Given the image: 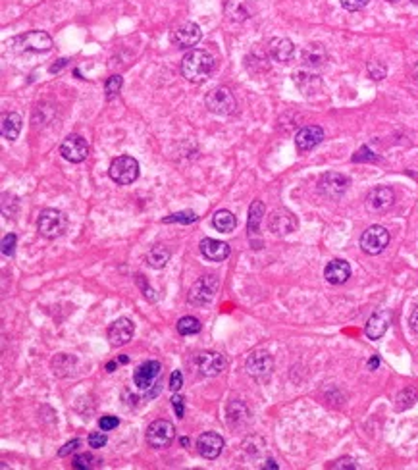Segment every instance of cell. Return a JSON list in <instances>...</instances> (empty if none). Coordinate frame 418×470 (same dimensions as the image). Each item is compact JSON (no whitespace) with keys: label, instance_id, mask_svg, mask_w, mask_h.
<instances>
[{"label":"cell","instance_id":"681fc988","mask_svg":"<svg viewBox=\"0 0 418 470\" xmlns=\"http://www.w3.org/2000/svg\"><path fill=\"white\" fill-rule=\"evenodd\" d=\"M66 62H67V60H60V64H58V66H56V64H54V66L51 68V72H52V74H54V72H58V70H60V68H62V66H66Z\"/></svg>","mask_w":418,"mask_h":470},{"label":"cell","instance_id":"30bf717a","mask_svg":"<svg viewBox=\"0 0 418 470\" xmlns=\"http://www.w3.org/2000/svg\"><path fill=\"white\" fill-rule=\"evenodd\" d=\"M247 372L255 379H266L274 372V359L268 351H255L247 359Z\"/></svg>","mask_w":418,"mask_h":470},{"label":"cell","instance_id":"ba28073f","mask_svg":"<svg viewBox=\"0 0 418 470\" xmlns=\"http://www.w3.org/2000/svg\"><path fill=\"white\" fill-rule=\"evenodd\" d=\"M60 155L72 164H79L89 157V145L81 135H67L60 145Z\"/></svg>","mask_w":418,"mask_h":470},{"label":"cell","instance_id":"bcb514c9","mask_svg":"<svg viewBox=\"0 0 418 470\" xmlns=\"http://www.w3.org/2000/svg\"><path fill=\"white\" fill-rule=\"evenodd\" d=\"M172 405H174V411L179 418H184V397L174 395L172 397Z\"/></svg>","mask_w":418,"mask_h":470},{"label":"cell","instance_id":"ac0fdd59","mask_svg":"<svg viewBox=\"0 0 418 470\" xmlns=\"http://www.w3.org/2000/svg\"><path fill=\"white\" fill-rule=\"evenodd\" d=\"M322 141H324V130L320 125H307V127L299 130V133L295 135V145H297V149L301 152L312 150Z\"/></svg>","mask_w":418,"mask_h":470},{"label":"cell","instance_id":"836d02e7","mask_svg":"<svg viewBox=\"0 0 418 470\" xmlns=\"http://www.w3.org/2000/svg\"><path fill=\"white\" fill-rule=\"evenodd\" d=\"M122 85H124V79H122V75H110L106 83H104V93H106V99L112 100L116 97L120 89H122Z\"/></svg>","mask_w":418,"mask_h":470},{"label":"cell","instance_id":"44dd1931","mask_svg":"<svg viewBox=\"0 0 418 470\" xmlns=\"http://www.w3.org/2000/svg\"><path fill=\"white\" fill-rule=\"evenodd\" d=\"M324 278L332 285H341V283H345L351 278V266L343 258H335L332 263H328L326 270H324Z\"/></svg>","mask_w":418,"mask_h":470},{"label":"cell","instance_id":"ab89813d","mask_svg":"<svg viewBox=\"0 0 418 470\" xmlns=\"http://www.w3.org/2000/svg\"><path fill=\"white\" fill-rule=\"evenodd\" d=\"M341 2V6L345 10H349V12H359L367 6L370 0H339Z\"/></svg>","mask_w":418,"mask_h":470},{"label":"cell","instance_id":"603a6c76","mask_svg":"<svg viewBox=\"0 0 418 470\" xmlns=\"http://www.w3.org/2000/svg\"><path fill=\"white\" fill-rule=\"evenodd\" d=\"M226 421L232 428H243L247 422L251 421V413H249L247 405L243 403V401H237V399L232 401V403H227Z\"/></svg>","mask_w":418,"mask_h":470},{"label":"cell","instance_id":"e575fe53","mask_svg":"<svg viewBox=\"0 0 418 470\" xmlns=\"http://www.w3.org/2000/svg\"><path fill=\"white\" fill-rule=\"evenodd\" d=\"M99 462L101 461H99L97 457H93L91 453H79L76 459H74V469L89 470V469H93V467H97Z\"/></svg>","mask_w":418,"mask_h":470},{"label":"cell","instance_id":"d590c367","mask_svg":"<svg viewBox=\"0 0 418 470\" xmlns=\"http://www.w3.org/2000/svg\"><path fill=\"white\" fill-rule=\"evenodd\" d=\"M197 220V214L193 210H182V212H176V214L168 216L162 222L164 224H193Z\"/></svg>","mask_w":418,"mask_h":470},{"label":"cell","instance_id":"5b68a950","mask_svg":"<svg viewBox=\"0 0 418 470\" xmlns=\"http://www.w3.org/2000/svg\"><path fill=\"white\" fill-rule=\"evenodd\" d=\"M204 104L209 108V112L218 116L234 114L235 108H237L235 97L232 95L230 89H226V87H216V89H212V91L207 95Z\"/></svg>","mask_w":418,"mask_h":470},{"label":"cell","instance_id":"7c38bea8","mask_svg":"<svg viewBox=\"0 0 418 470\" xmlns=\"http://www.w3.org/2000/svg\"><path fill=\"white\" fill-rule=\"evenodd\" d=\"M195 364L201 372L202 376H218L222 374L224 368H226V359L222 353H216V351H204V353H199L197 359H195Z\"/></svg>","mask_w":418,"mask_h":470},{"label":"cell","instance_id":"8992f818","mask_svg":"<svg viewBox=\"0 0 418 470\" xmlns=\"http://www.w3.org/2000/svg\"><path fill=\"white\" fill-rule=\"evenodd\" d=\"M176 437V428L170 421H154L147 428V444L152 449H166Z\"/></svg>","mask_w":418,"mask_h":470},{"label":"cell","instance_id":"2e32d148","mask_svg":"<svg viewBox=\"0 0 418 470\" xmlns=\"http://www.w3.org/2000/svg\"><path fill=\"white\" fill-rule=\"evenodd\" d=\"M395 203V193L392 187H374L367 195V207L370 212H385Z\"/></svg>","mask_w":418,"mask_h":470},{"label":"cell","instance_id":"f6af8a7d","mask_svg":"<svg viewBox=\"0 0 418 470\" xmlns=\"http://www.w3.org/2000/svg\"><path fill=\"white\" fill-rule=\"evenodd\" d=\"M409 328H410V331H412V336L418 338V305L415 306V308H412V313H410Z\"/></svg>","mask_w":418,"mask_h":470},{"label":"cell","instance_id":"c3c4849f","mask_svg":"<svg viewBox=\"0 0 418 470\" xmlns=\"http://www.w3.org/2000/svg\"><path fill=\"white\" fill-rule=\"evenodd\" d=\"M268 464H264V469H272V470H278L280 469V467H278V462L276 461H272V459H270V461H266Z\"/></svg>","mask_w":418,"mask_h":470},{"label":"cell","instance_id":"7dc6e473","mask_svg":"<svg viewBox=\"0 0 418 470\" xmlns=\"http://www.w3.org/2000/svg\"><path fill=\"white\" fill-rule=\"evenodd\" d=\"M378 364H380V359H378V357H372L370 363H368V368H370V370H376Z\"/></svg>","mask_w":418,"mask_h":470},{"label":"cell","instance_id":"f546056e","mask_svg":"<svg viewBox=\"0 0 418 470\" xmlns=\"http://www.w3.org/2000/svg\"><path fill=\"white\" fill-rule=\"evenodd\" d=\"M168 260H170V251H168V247H164V245H154V247H151V251L147 253V263H149L151 268H156V270L164 268L168 264Z\"/></svg>","mask_w":418,"mask_h":470},{"label":"cell","instance_id":"cb8c5ba5","mask_svg":"<svg viewBox=\"0 0 418 470\" xmlns=\"http://www.w3.org/2000/svg\"><path fill=\"white\" fill-rule=\"evenodd\" d=\"M328 62L326 49L322 45H316V42H310L309 47L303 49V64L307 68H312V70H318L322 68Z\"/></svg>","mask_w":418,"mask_h":470},{"label":"cell","instance_id":"d6986e66","mask_svg":"<svg viewBox=\"0 0 418 470\" xmlns=\"http://www.w3.org/2000/svg\"><path fill=\"white\" fill-rule=\"evenodd\" d=\"M160 363L159 361H147L143 363L137 370L134 372V384L139 389H151L154 386V382L160 374Z\"/></svg>","mask_w":418,"mask_h":470},{"label":"cell","instance_id":"5bb4252c","mask_svg":"<svg viewBox=\"0 0 418 470\" xmlns=\"http://www.w3.org/2000/svg\"><path fill=\"white\" fill-rule=\"evenodd\" d=\"M16 42L22 47V50H29V52H47L52 49L51 35L45 31H27L26 35H19Z\"/></svg>","mask_w":418,"mask_h":470},{"label":"cell","instance_id":"6da1fadb","mask_svg":"<svg viewBox=\"0 0 418 470\" xmlns=\"http://www.w3.org/2000/svg\"><path fill=\"white\" fill-rule=\"evenodd\" d=\"M214 56L202 49H191L182 60V75L189 83H204L214 74Z\"/></svg>","mask_w":418,"mask_h":470},{"label":"cell","instance_id":"74e56055","mask_svg":"<svg viewBox=\"0 0 418 470\" xmlns=\"http://www.w3.org/2000/svg\"><path fill=\"white\" fill-rule=\"evenodd\" d=\"M16 243H17L16 235H14V233H8V235L2 240V253L6 256H14V253H16Z\"/></svg>","mask_w":418,"mask_h":470},{"label":"cell","instance_id":"3957f363","mask_svg":"<svg viewBox=\"0 0 418 470\" xmlns=\"http://www.w3.org/2000/svg\"><path fill=\"white\" fill-rule=\"evenodd\" d=\"M108 173L112 182H116L118 185H129L139 178V162L134 157H127V155L118 157L112 160Z\"/></svg>","mask_w":418,"mask_h":470},{"label":"cell","instance_id":"7402d4cb","mask_svg":"<svg viewBox=\"0 0 418 470\" xmlns=\"http://www.w3.org/2000/svg\"><path fill=\"white\" fill-rule=\"evenodd\" d=\"M199 249H201V253L204 258L214 260V263H222V260H226L227 256H230V253H232V249H230L227 243H224V241H218V240H210V237L202 240Z\"/></svg>","mask_w":418,"mask_h":470},{"label":"cell","instance_id":"7a4b0ae2","mask_svg":"<svg viewBox=\"0 0 418 470\" xmlns=\"http://www.w3.org/2000/svg\"><path fill=\"white\" fill-rule=\"evenodd\" d=\"M66 214L62 210H56V208H45L41 214H39V220H37V230L47 240H56V237H60L66 231Z\"/></svg>","mask_w":418,"mask_h":470},{"label":"cell","instance_id":"f1b7e54d","mask_svg":"<svg viewBox=\"0 0 418 470\" xmlns=\"http://www.w3.org/2000/svg\"><path fill=\"white\" fill-rule=\"evenodd\" d=\"M262 216H264V203L262 201H252L251 208H249V222H247V230H249L251 237L255 233H259Z\"/></svg>","mask_w":418,"mask_h":470},{"label":"cell","instance_id":"f35d334b","mask_svg":"<svg viewBox=\"0 0 418 470\" xmlns=\"http://www.w3.org/2000/svg\"><path fill=\"white\" fill-rule=\"evenodd\" d=\"M87 441H89V446H91L93 449H101V447L106 446L108 439H106V436H104L102 432H93Z\"/></svg>","mask_w":418,"mask_h":470},{"label":"cell","instance_id":"8fae6325","mask_svg":"<svg viewBox=\"0 0 418 470\" xmlns=\"http://www.w3.org/2000/svg\"><path fill=\"white\" fill-rule=\"evenodd\" d=\"M202 39L201 27L193 22H185L172 31V42L179 49H195Z\"/></svg>","mask_w":418,"mask_h":470},{"label":"cell","instance_id":"484cf974","mask_svg":"<svg viewBox=\"0 0 418 470\" xmlns=\"http://www.w3.org/2000/svg\"><path fill=\"white\" fill-rule=\"evenodd\" d=\"M293 81L299 87V91L305 93V95H314L322 89V81L320 77L314 74H309V72H297L293 75Z\"/></svg>","mask_w":418,"mask_h":470},{"label":"cell","instance_id":"f5cc1de1","mask_svg":"<svg viewBox=\"0 0 418 470\" xmlns=\"http://www.w3.org/2000/svg\"><path fill=\"white\" fill-rule=\"evenodd\" d=\"M182 446H189V439H187V437H182Z\"/></svg>","mask_w":418,"mask_h":470},{"label":"cell","instance_id":"52a82bcc","mask_svg":"<svg viewBox=\"0 0 418 470\" xmlns=\"http://www.w3.org/2000/svg\"><path fill=\"white\" fill-rule=\"evenodd\" d=\"M389 245V231L384 226H370L362 235H360V249L367 255H380L385 247Z\"/></svg>","mask_w":418,"mask_h":470},{"label":"cell","instance_id":"e0dca14e","mask_svg":"<svg viewBox=\"0 0 418 470\" xmlns=\"http://www.w3.org/2000/svg\"><path fill=\"white\" fill-rule=\"evenodd\" d=\"M135 334V324L129 318H118L108 328V339L114 347H122L131 341Z\"/></svg>","mask_w":418,"mask_h":470},{"label":"cell","instance_id":"277c9868","mask_svg":"<svg viewBox=\"0 0 418 470\" xmlns=\"http://www.w3.org/2000/svg\"><path fill=\"white\" fill-rule=\"evenodd\" d=\"M220 280L216 276H202L195 281L189 291V303L195 306H207L212 303V299L216 297Z\"/></svg>","mask_w":418,"mask_h":470},{"label":"cell","instance_id":"4dcf8cb0","mask_svg":"<svg viewBox=\"0 0 418 470\" xmlns=\"http://www.w3.org/2000/svg\"><path fill=\"white\" fill-rule=\"evenodd\" d=\"M74 364H76V359L72 355H60L52 361V370L56 376H70L74 370Z\"/></svg>","mask_w":418,"mask_h":470},{"label":"cell","instance_id":"83f0119b","mask_svg":"<svg viewBox=\"0 0 418 470\" xmlns=\"http://www.w3.org/2000/svg\"><path fill=\"white\" fill-rule=\"evenodd\" d=\"M212 226L220 233H232L237 228V218L230 210H218L214 218H212Z\"/></svg>","mask_w":418,"mask_h":470},{"label":"cell","instance_id":"b9f144b4","mask_svg":"<svg viewBox=\"0 0 418 470\" xmlns=\"http://www.w3.org/2000/svg\"><path fill=\"white\" fill-rule=\"evenodd\" d=\"M332 469L334 470H341V469H359V464L353 461V459H349V457H343V459H339V461H335L334 464H332Z\"/></svg>","mask_w":418,"mask_h":470},{"label":"cell","instance_id":"4316f807","mask_svg":"<svg viewBox=\"0 0 418 470\" xmlns=\"http://www.w3.org/2000/svg\"><path fill=\"white\" fill-rule=\"evenodd\" d=\"M22 125H24V120L22 116L16 114V112H10V114L2 116V137L6 141H16L19 132H22Z\"/></svg>","mask_w":418,"mask_h":470},{"label":"cell","instance_id":"7bdbcfd3","mask_svg":"<svg viewBox=\"0 0 418 470\" xmlns=\"http://www.w3.org/2000/svg\"><path fill=\"white\" fill-rule=\"evenodd\" d=\"M184 386V376H182V372L174 370L172 372V376H170V389L172 391H179Z\"/></svg>","mask_w":418,"mask_h":470},{"label":"cell","instance_id":"ee69618b","mask_svg":"<svg viewBox=\"0 0 418 470\" xmlns=\"http://www.w3.org/2000/svg\"><path fill=\"white\" fill-rule=\"evenodd\" d=\"M79 446H81V439H72V441H67L66 446L60 449L58 455H60V457H66V455L74 453V451H76Z\"/></svg>","mask_w":418,"mask_h":470},{"label":"cell","instance_id":"ffe728a7","mask_svg":"<svg viewBox=\"0 0 418 470\" xmlns=\"http://www.w3.org/2000/svg\"><path fill=\"white\" fill-rule=\"evenodd\" d=\"M392 324V313L389 311H378L374 313L367 322V328H364V334L368 336V339H380L384 338V334L389 328Z\"/></svg>","mask_w":418,"mask_h":470},{"label":"cell","instance_id":"f907efd6","mask_svg":"<svg viewBox=\"0 0 418 470\" xmlns=\"http://www.w3.org/2000/svg\"><path fill=\"white\" fill-rule=\"evenodd\" d=\"M412 77H415V81L418 83V62H417V66H415V72H412Z\"/></svg>","mask_w":418,"mask_h":470},{"label":"cell","instance_id":"816d5d0a","mask_svg":"<svg viewBox=\"0 0 418 470\" xmlns=\"http://www.w3.org/2000/svg\"><path fill=\"white\" fill-rule=\"evenodd\" d=\"M114 366H116V363H108V366H106V370L114 372Z\"/></svg>","mask_w":418,"mask_h":470},{"label":"cell","instance_id":"4fadbf2b","mask_svg":"<svg viewBox=\"0 0 418 470\" xmlns=\"http://www.w3.org/2000/svg\"><path fill=\"white\" fill-rule=\"evenodd\" d=\"M222 449H224V437L216 432H204L197 439V451L202 459H209V461L218 459Z\"/></svg>","mask_w":418,"mask_h":470},{"label":"cell","instance_id":"d6a6232c","mask_svg":"<svg viewBox=\"0 0 418 470\" xmlns=\"http://www.w3.org/2000/svg\"><path fill=\"white\" fill-rule=\"evenodd\" d=\"M417 399H418L417 389H412V388L403 389L401 393L397 395V403H395V409H397V411H405V409H409V407H412V405L417 403Z\"/></svg>","mask_w":418,"mask_h":470},{"label":"cell","instance_id":"8d00e7d4","mask_svg":"<svg viewBox=\"0 0 418 470\" xmlns=\"http://www.w3.org/2000/svg\"><path fill=\"white\" fill-rule=\"evenodd\" d=\"M385 74H387V68H385L382 62H376V60H374V62L368 64V75H370L374 81H382L385 77Z\"/></svg>","mask_w":418,"mask_h":470},{"label":"cell","instance_id":"1f68e13d","mask_svg":"<svg viewBox=\"0 0 418 470\" xmlns=\"http://www.w3.org/2000/svg\"><path fill=\"white\" fill-rule=\"evenodd\" d=\"M177 331H179V336H195L201 331V322L195 316H184L177 322Z\"/></svg>","mask_w":418,"mask_h":470},{"label":"cell","instance_id":"db71d44e","mask_svg":"<svg viewBox=\"0 0 418 470\" xmlns=\"http://www.w3.org/2000/svg\"><path fill=\"white\" fill-rule=\"evenodd\" d=\"M387 2H397V0H387Z\"/></svg>","mask_w":418,"mask_h":470},{"label":"cell","instance_id":"9a60e30c","mask_svg":"<svg viewBox=\"0 0 418 470\" xmlns=\"http://www.w3.org/2000/svg\"><path fill=\"white\" fill-rule=\"evenodd\" d=\"M268 230L276 235H287V233H293L297 230V218L285 210V208H280V210H274L270 220H268Z\"/></svg>","mask_w":418,"mask_h":470},{"label":"cell","instance_id":"9c48e42d","mask_svg":"<svg viewBox=\"0 0 418 470\" xmlns=\"http://www.w3.org/2000/svg\"><path fill=\"white\" fill-rule=\"evenodd\" d=\"M347 187H349V178H345L343 173L337 172L324 173L320 178V182H318V191L326 198H332V201L343 197V193L347 191Z\"/></svg>","mask_w":418,"mask_h":470},{"label":"cell","instance_id":"d4e9b609","mask_svg":"<svg viewBox=\"0 0 418 470\" xmlns=\"http://www.w3.org/2000/svg\"><path fill=\"white\" fill-rule=\"evenodd\" d=\"M293 54H295V45L289 39H282V37L272 39V42H270V56L274 58L276 62L285 64V62L291 60Z\"/></svg>","mask_w":418,"mask_h":470},{"label":"cell","instance_id":"60d3db41","mask_svg":"<svg viewBox=\"0 0 418 470\" xmlns=\"http://www.w3.org/2000/svg\"><path fill=\"white\" fill-rule=\"evenodd\" d=\"M118 424H120V421H118L116 416H110V414L102 416L101 421H99V426H101L102 432H110V430L118 428Z\"/></svg>","mask_w":418,"mask_h":470}]
</instances>
